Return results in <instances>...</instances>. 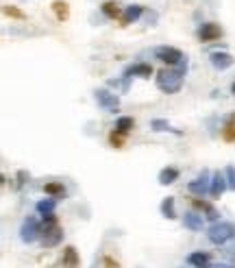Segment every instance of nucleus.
<instances>
[{
  "mask_svg": "<svg viewBox=\"0 0 235 268\" xmlns=\"http://www.w3.org/2000/svg\"><path fill=\"white\" fill-rule=\"evenodd\" d=\"M79 253L74 247H66L63 249V266L66 268H79Z\"/></svg>",
  "mask_w": 235,
  "mask_h": 268,
  "instance_id": "obj_14",
  "label": "nucleus"
},
{
  "mask_svg": "<svg viewBox=\"0 0 235 268\" xmlns=\"http://www.w3.org/2000/svg\"><path fill=\"white\" fill-rule=\"evenodd\" d=\"M5 11L9 13V15H13V18H24V13L18 11V9H13V7H5Z\"/></svg>",
  "mask_w": 235,
  "mask_h": 268,
  "instance_id": "obj_28",
  "label": "nucleus"
},
{
  "mask_svg": "<svg viewBox=\"0 0 235 268\" xmlns=\"http://www.w3.org/2000/svg\"><path fill=\"white\" fill-rule=\"evenodd\" d=\"M96 103H98L102 109H118L120 99L116 94H111L109 89H96Z\"/></svg>",
  "mask_w": 235,
  "mask_h": 268,
  "instance_id": "obj_8",
  "label": "nucleus"
},
{
  "mask_svg": "<svg viewBox=\"0 0 235 268\" xmlns=\"http://www.w3.org/2000/svg\"><path fill=\"white\" fill-rule=\"evenodd\" d=\"M209 240L214 242V245H224V242H229L231 238H235V225L233 223H214L209 227Z\"/></svg>",
  "mask_w": 235,
  "mask_h": 268,
  "instance_id": "obj_3",
  "label": "nucleus"
},
{
  "mask_svg": "<svg viewBox=\"0 0 235 268\" xmlns=\"http://www.w3.org/2000/svg\"><path fill=\"white\" fill-rule=\"evenodd\" d=\"M142 13H144V7L142 5H128L126 9H124V13H122V24H131L135 20H140Z\"/></svg>",
  "mask_w": 235,
  "mask_h": 268,
  "instance_id": "obj_12",
  "label": "nucleus"
},
{
  "mask_svg": "<svg viewBox=\"0 0 235 268\" xmlns=\"http://www.w3.org/2000/svg\"><path fill=\"white\" fill-rule=\"evenodd\" d=\"M131 75H133V77H142V79H150L152 66H150V63H135V66L126 68L124 79H131Z\"/></svg>",
  "mask_w": 235,
  "mask_h": 268,
  "instance_id": "obj_11",
  "label": "nucleus"
},
{
  "mask_svg": "<svg viewBox=\"0 0 235 268\" xmlns=\"http://www.w3.org/2000/svg\"><path fill=\"white\" fill-rule=\"evenodd\" d=\"M226 188H229L226 175H222L220 170H218V173H214V177H212V190H209V194H212L214 199H220Z\"/></svg>",
  "mask_w": 235,
  "mask_h": 268,
  "instance_id": "obj_9",
  "label": "nucleus"
},
{
  "mask_svg": "<svg viewBox=\"0 0 235 268\" xmlns=\"http://www.w3.org/2000/svg\"><path fill=\"white\" fill-rule=\"evenodd\" d=\"M53 9H55V13H57V18H59V20H68V15H70L68 3H63V0H55Z\"/></svg>",
  "mask_w": 235,
  "mask_h": 268,
  "instance_id": "obj_19",
  "label": "nucleus"
},
{
  "mask_svg": "<svg viewBox=\"0 0 235 268\" xmlns=\"http://www.w3.org/2000/svg\"><path fill=\"white\" fill-rule=\"evenodd\" d=\"M150 127L152 129H155V131H170V125L166 123V120H152V123H150Z\"/></svg>",
  "mask_w": 235,
  "mask_h": 268,
  "instance_id": "obj_26",
  "label": "nucleus"
},
{
  "mask_svg": "<svg viewBox=\"0 0 235 268\" xmlns=\"http://www.w3.org/2000/svg\"><path fill=\"white\" fill-rule=\"evenodd\" d=\"M176 179H179V170L172 168V166H168L159 173V183L161 185H170V183H174Z\"/></svg>",
  "mask_w": 235,
  "mask_h": 268,
  "instance_id": "obj_15",
  "label": "nucleus"
},
{
  "mask_svg": "<svg viewBox=\"0 0 235 268\" xmlns=\"http://www.w3.org/2000/svg\"><path fill=\"white\" fill-rule=\"evenodd\" d=\"M188 190L192 194H196V197H202V194H207L209 190H212V181H209V173H207V170H202V173L194 179V181L188 183Z\"/></svg>",
  "mask_w": 235,
  "mask_h": 268,
  "instance_id": "obj_6",
  "label": "nucleus"
},
{
  "mask_svg": "<svg viewBox=\"0 0 235 268\" xmlns=\"http://www.w3.org/2000/svg\"><path fill=\"white\" fill-rule=\"evenodd\" d=\"M209 268H229V266H224V264H216V266H209Z\"/></svg>",
  "mask_w": 235,
  "mask_h": 268,
  "instance_id": "obj_30",
  "label": "nucleus"
},
{
  "mask_svg": "<svg viewBox=\"0 0 235 268\" xmlns=\"http://www.w3.org/2000/svg\"><path fill=\"white\" fill-rule=\"evenodd\" d=\"M105 264H107V268H118V264H113L109 257H105Z\"/></svg>",
  "mask_w": 235,
  "mask_h": 268,
  "instance_id": "obj_29",
  "label": "nucleus"
},
{
  "mask_svg": "<svg viewBox=\"0 0 235 268\" xmlns=\"http://www.w3.org/2000/svg\"><path fill=\"white\" fill-rule=\"evenodd\" d=\"M133 118H128V116H122V118H118V123H116V131L120 133H128L133 129Z\"/></svg>",
  "mask_w": 235,
  "mask_h": 268,
  "instance_id": "obj_21",
  "label": "nucleus"
},
{
  "mask_svg": "<svg viewBox=\"0 0 235 268\" xmlns=\"http://www.w3.org/2000/svg\"><path fill=\"white\" fill-rule=\"evenodd\" d=\"M194 205H196L198 209H202V212H207V218H209V221H216V218H218V212H216L212 205H209V203L200 201V199H194Z\"/></svg>",
  "mask_w": 235,
  "mask_h": 268,
  "instance_id": "obj_20",
  "label": "nucleus"
},
{
  "mask_svg": "<svg viewBox=\"0 0 235 268\" xmlns=\"http://www.w3.org/2000/svg\"><path fill=\"white\" fill-rule=\"evenodd\" d=\"M161 214H164L166 218H176V209H174V199L172 197H168V199H164V203H161Z\"/></svg>",
  "mask_w": 235,
  "mask_h": 268,
  "instance_id": "obj_18",
  "label": "nucleus"
},
{
  "mask_svg": "<svg viewBox=\"0 0 235 268\" xmlns=\"http://www.w3.org/2000/svg\"><path fill=\"white\" fill-rule=\"evenodd\" d=\"M183 225L192 231H200L202 229V216H198L196 212H185L183 216Z\"/></svg>",
  "mask_w": 235,
  "mask_h": 268,
  "instance_id": "obj_13",
  "label": "nucleus"
},
{
  "mask_svg": "<svg viewBox=\"0 0 235 268\" xmlns=\"http://www.w3.org/2000/svg\"><path fill=\"white\" fill-rule=\"evenodd\" d=\"M231 92L235 94V81H233V85H231Z\"/></svg>",
  "mask_w": 235,
  "mask_h": 268,
  "instance_id": "obj_31",
  "label": "nucleus"
},
{
  "mask_svg": "<svg viewBox=\"0 0 235 268\" xmlns=\"http://www.w3.org/2000/svg\"><path fill=\"white\" fill-rule=\"evenodd\" d=\"M44 190H46V194H53V197H61V194H66L61 183H46Z\"/></svg>",
  "mask_w": 235,
  "mask_h": 268,
  "instance_id": "obj_24",
  "label": "nucleus"
},
{
  "mask_svg": "<svg viewBox=\"0 0 235 268\" xmlns=\"http://www.w3.org/2000/svg\"><path fill=\"white\" fill-rule=\"evenodd\" d=\"M209 61H212V66L216 70H226L233 66V57L229 53H212V57H209Z\"/></svg>",
  "mask_w": 235,
  "mask_h": 268,
  "instance_id": "obj_10",
  "label": "nucleus"
},
{
  "mask_svg": "<svg viewBox=\"0 0 235 268\" xmlns=\"http://www.w3.org/2000/svg\"><path fill=\"white\" fill-rule=\"evenodd\" d=\"M183 75L185 72L179 68H164L157 72V87L164 94H176L183 87Z\"/></svg>",
  "mask_w": 235,
  "mask_h": 268,
  "instance_id": "obj_1",
  "label": "nucleus"
},
{
  "mask_svg": "<svg viewBox=\"0 0 235 268\" xmlns=\"http://www.w3.org/2000/svg\"><path fill=\"white\" fill-rule=\"evenodd\" d=\"M63 240V229L57 223V216L55 214H48L44 216V227H42V245L44 247H57L59 242Z\"/></svg>",
  "mask_w": 235,
  "mask_h": 268,
  "instance_id": "obj_2",
  "label": "nucleus"
},
{
  "mask_svg": "<svg viewBox=\"0 0 235 268\" xmlns=\"http://www.w3.org/2000/svg\"><path fill=\"white\" fill-rule=\"evenodd\" d=\"M102 13L107 15V18H113V20L120 18V9H118V7L113 5V3H105V5H102Z\"/></svg>",
  "mask_w": 235,
  "mask_h": 268,
  "instance_id": "obj_23",
  "label": "nucleus"
},
{
  "mask_svg": "<svg viewBox=\"0 0 235 268\" xmlns=\"http://www.w3.org/2000/svg\"><path fill=\"white\" fill-rule=\"evenodd\" d=\"M226 181H229V188L231 190H235V166H229V168H226Z\"/></svg>",
  "mask_w": 235,
  "mask_h": 268,
  "instance_id": "obj_27",
  "label": "nucleus"
},
{
  "mask_svg": "<svg viewBox=\"0 0 235 268\" xmlns=\"http://www.w3.org/2000/svg\"><path fill=\"white\" fill-rule=\"evenodd\" d=\"M37 238H42V227H39L37 218L29 216L20 227V240L24 245H31V242H35Z\"/></svg>",
  "mask_w": 235,
  "mask_h": 268,
  "instance_id": "obj_4",
  "label": "nucleus"
},
{
  "mask_svg": "<svg viewBox=\"0 0 235 268\" xmlns=\"http://www.w3.org/2000/svg\"><path fill=\"white\" fill-rule=\"evenodd\" d=\"M220 35H222V29H220V24H216V22H205V24H200V29H198L200 42H214V39H218Z\"/></svg>",
  "mask_w": 235,
  "mask_h": 268,
  "instance_id": "obj_7",
  "label": "nucleus"
},
{
  "mask_svg": "<svg viewBox=\"0 0 235 268\" xmlns=\"http://www.w3.org/2000/svg\"><path fill=\"white\" fill-rule=\"evenodd\" d=\"M124 135H126V133L113 131V133H111V137H109V140H111V144L116 146V149H120V146H122V142H124Z\"/></svg>",
  "mask_w": 235,
  "mask_h": 268,
  "instance_id": "obj_25",
  "label": "nucleus"
},
{
  "mask_svg": "<svg viewBox=\"0 0 235 268\" xmlns=\"http://www.w3.org/2000/svg\"><path fill=\"white\" fill-rule=\"evenodd\" d=\"M37 212H42L44 216L55 212V199H42L37 203Z\"/></svg>",
  "mask_w": 235,
  "mask_h": 268,
  "instance_id": "obj_22",
  "label": "nucleus"
},
{
  "mask_svg": "<svg viewBox=\"0 0 235 268\" xmlns=\"http://www.w3.org/2000/svg\"><path fill=\"white\" fill-rule=\"evenodd\" d=\"M155 57L159 61L168 63V66H174V68L188 59V57H183V53L179 51V48H174V46H159L155 51Z\"/></svg>",
  "mask_w": 235,
  "mask_h": 268,
  "instance_id": "obj_5",
  "label": "nucleus"
},
{
  "mask_svg": "<svg viewBox=\"0 0 235 268\" xmlns=\"http://www.w3.org/2000/svg\"><path fill=\"white\" fill-rule=\"evenodd\" d=\"M188 262H190L194 268H209V255L202 253V251H196V253H190Z\"/></svg>",
  "mask_w": 235,
  "mask_h": 268,
  "instance_id": "obj_16",
  "label": "nucleus"
},
{
  "mask_svg": "<svg viewBox=\"0 0 235 268\" xmlns=\"http://www.w3.org/2000/svg\"><path fill=\"white\" fill-rule=\"evenodd\" d=\"M222 137L226 142H233L235 140V113H231L229 118H226V123L222 127Z\"/></svg>",
  "mask_w": 235,
  "mask_h": 268,
  "instance_id": "obj_17",
  "label": "nucleus"
}]
</instances>
